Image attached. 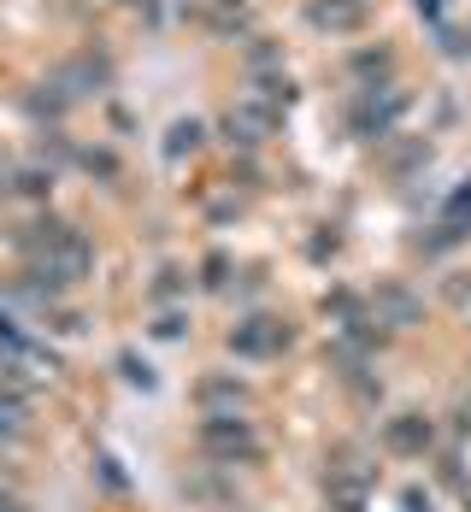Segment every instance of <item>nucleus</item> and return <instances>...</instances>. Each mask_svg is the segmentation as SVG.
I'll list each match as a JSON object with an SVG mask.
<instances>
[{
  "label": "nucleus",
  "mask_w": 471,
  "mask_h": 512,
  "mask_svg": "<svg viewBox=\"0 0 471 512\" xmlns=\"http://www.w3.org/2000/svg\"><path fill=\"white\" fill-rule=\"evenodd\" d=\"M195 442H201V454H207L212 465H254L265 454L260 430H254L248 418H201Z\"/></svg>",
  "instance_id": "nucleus-1"
},
{
  "label": "nucleus",
  "mask_w": 471,
  "mask_h": 512,
  "mask_svg": "<svg viewBox=\"0 0 471 512\" xmlns=\"http://www.w3.org/2000/svg\"><path fill=\"white\" fill-rule=\"evenodd\" d=\"M371 318L389 324V330H413V324H424V295L413 283H377L371 289Z\"/></svg>",
  "instance_id": "nucleus-2"
},
{
  "label": "nucleus",
  "mask_w": 471,
  "mask_h": 512,
  "mask_svg": "<svg viewBox=\"0 0 471 512\" xmlns=\"http://www.w3.org/2000/svg\"><path fill=\"white\" fill-rule=\"evenodd\" d=\"M277 118H283L277 106H265V101H254V95H248V101H236V106H230L224 130H230V142H242V148H260L265 136L277 130Z\"/></svg>",
  "instance_id": "nucleus-3"
},
{
  "label": "nucleus",
  "mask_w": 471,
  "mask_h": 512,
  "mask_svg": "<svg viewBox=\"0 0 471 512\" xmlns=\"http://www.w3.org/2000/svg\"><path fill=\"white\" fill-rule=\"evenodd\" d=\"M230 348L242 359H271L289 348V330L277 324V318H242L236 330H230Z\"/></svg>",
  "instance_id": "nucleus-4"
},
{
  "label": "nucleus",
  "mask_w": 471,
  "mask_h": 512,
  "mask_svg": "<svg viewBox=\"0 0 471 512\" xmlns=\"http://www.w3.org/2000/svg\"><path fill=\"white\" fill-rule=\"evenodd\" d=\"M366 18H371V0H313L307 6V24L330 30V36H354Z\"/></svg>",
  "instance_id": "nucleus-5"
},
{
  "label": "nucleus",
  "mask_w": 471,
  "mask_h": 512,
  "mask_svg": "<svg viewBox=\"0 0 471 512\" xmlns=\"http://www.w3.org/2000/svg\"><path fill=\"white\" fill-rule=\"evenodd\" d=\"M395 118H401V95L395 89H360V101H354V130L360 136H389Z\"/></svg>",
  "instance_id": "nucleus-6"
},
{
  "label": "nucleus",
  "mask_w": 471,
  "mask_h": 512,
  "mask_svg": "<svg viewBox=\"0 0 471 512\" xmlns=\"http://www.w3.org/2000/svg\"><path fill=\"white\" fill-rule=\"evenodd\" d=\"M430 442H436V430H430L424 412H395V418L383 424V448H389V454H407V460H413Z\"/></svg>",
  "instance_id": "nucleus-7"
},
{
  "label": "nucleus",
  "mask_w": 471,
  "mask_h": 512,
  "mask_svg": "<svg viewBox=\"0 0 471 512\" xmlns=\"http://www.w3.org/2000/svg\"><path fill=\"white\" fill-rule=\"evenodd\" d=\"M201 407H207V418H236V412L248 407V389L236 383V377H207L201 383V395H195Z\"/></svg>",
  "instance_id": "nucleus-8"
},
{
  "label": "nucleus",
  "mask_w": 471,
  "mask_h": 512,
  "mask_svg": "<svg viewBox=\"0 0 471 512\" xmlns=\"http://www.w3.org/2000/svg\"><path fill=\"white\" fill-rule=\"evenodd\" d=\"M106 83V59H89V53H83V59H65V65H59V89H65V95H89V89H101Z\"/></svg>",
  "instance_id": "nucleus-9"
},
{
  "label": "nucleus",
  "mask_w": 471,
  "mask_h": 512,
  "mask_svg": "<svg viewBox=\"0 0 471 512\" xmlns=\"http://www.w3.org/2000/svg\"><path fill=\"white\" fill-rule=\"evenodd\" d=\"M207 24L218 36H248L254 30V6L248 0H207Z\"/></svg>",
  "instance_id": "nucleus-10"
},
{
  "label": "nucleus",
  "mask_w": 471,
  "mask_h": 512,
  "mask_svg": "<svg viewBox=\"0 0 471 512\" xmlns=\"http://www.w3.org/2000/svg\"><path fill=\"white\" fill-rule=\"evenodd\" d=\"M348 71H354L366 89H389L383 77L395 71V53H389V48H366V53H354V59H348Z\"/></svg>",
  "instance_id": "nucleus-11"
},
{
  "label": "nucleus",
  "mask_w": 471,
  "mask_h": 512,
  "mask_svg": "<svg viewBox=\"0 0 471 512\" xmlns=\"http://www.w3.org/2000/svg\"><path fill=\"white\" fill-rule=\"evenodd\" d=\"M448 242H460V236H471V183H460L454 195H448V206H442V224H436Z\"/></svg>",
  "instance_id": "nucleus-12"
},
{
  "label": "nucleus",
  "mask_w": 471,
  "mask_h": 512,
  "mask_svg": "<svg viewBox=\"0 0 471 512\" xmlns=\"http://www.w3.org/2000/svg\"><path fill=\"white\" fill-rule=\"evenodd\" d=\"M6 189H12V195H48V189H53V171H36V165L6 171Z\"/></svg>",
  "instance_id": "nucleus-13"
},
{
  "label": "nucleus",
  "mask_w": 471,
  "mask_h": 512,
  "mask_svg": "<svg viewBox=\"0 0 471 512\" xmlns=\"http://www.w3.org/2000/svg\"><path fill=\"white\" fill-rule=\"evenodd\" d=\"M195 148H201V124H195V118L171 124V142H165V154H171V159H183V154H195Z\"/></svg>",
  "instance_id": "nucleus-14"
},
{
  "label": "nucleus",
  "mask_w": 471,
  "mask_h": 512,
  "mask_svg": "<svg viewBox=\"0 0 471 512\" xmlns=\"http://www.w3.org/2000/svg\"><path fill=\"white\" fill-rule=\"evenodd\" d=\"M277 65H283V53L271 48L265 36H254V42H248V71H254V77H271Z\"/></svg>",
  "instance_id": "nucleus-15"
},
{
  "label": "nucleus",
  "mask_w": 471,
  "mask_h": 512,
  "mask_svg": "<svg viewBox=\"0 0 471 512\" xmlns=\"http://www.w3.org/2000/svg\"><path fill=\"white\" fill-rule=\"evenodd\" d=\"M183 324H189V318H183V312H159L154 336H159V342H177V336H183Z\"/></svg>",
  "instance_id": "nucleus-16"
},
{
  "label": "nucleus",
  "mask_w": 471,
  "mask_h": 512,
  "mask_svg": "<svg viewBox=\"0 0 471 512\" xmlns=\"http://www.w3.org/2000/svg\"><path fill=\"white\" fill-rule=\"evenodd\" d=\"M118 371H124L130 383H142V389H154V371H148V365H142L136 354H124V359H118Z\"/></svg>",
  "instance_id": "nucleus-17"
},
{
  "label": "nucleus",
  "mask_w": 471,
  "mask_h": 512,
  "mask_svg": "<svg viewBox=\"0 0 471 512\" xmlns=\"http://www.w3.org/2000/svg\"><path fill=\"white\" fill-rule=\"evenodd\" d=\"M18 430V407H0V436H12Z\"/></svg>",
  "instance_id": "nucleus-18"
},
{
  "label": "nucleus",
  "mask_w": 471,
  "mask_h": 512,
  "mask_svg": "<svg viewBox=\"0 0 471 512\" xmlns=\"http://www.w3.org/2000/svg\"><path fill=\"white\" fill-rule=\"evenodd\" d=\"M336 512H354V507H336Z\"/></svg>",
  "instance_id": "nucleus-19"
},
{
  "label": "nucleus",
  "mask_w": 471,
  "mask_h": 512,
  "mask_svg": "<svg viewBox=\"0 0 471 512\" xmlns=\"http://www.w3.org/2000/svg\"><path fill=\"white\" fill-rule=\"evenodd\" d=\"M118 6H130V0H118Z\"/></svg>",
  "instance_id": "nucleus-20"
}]
</instances>
